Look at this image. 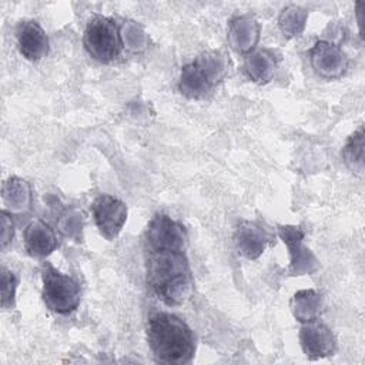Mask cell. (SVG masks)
<instances>
[{
	"label": "cell",
	"instance_id": "7",
	"mask_svg": "<svg viewBox=\"0 0 365 365\" xmlns=\"http://www.w3.org/2000/svg\"><path fill=\"white\" fill-rule=\"evenodd\" d=\"M91 212L100 234L106 240L113 241L121 232L128 211L125 202L121 200L108 194H101L93 201Z\"/></svg>",
	"mask_w": 365,
	"mask_h": 365
},
{
	"label": "cell",
	"instance_id": "17",
	"mask_svg": "<svg viewBox=\"0 0 365 365\" xmlns=\"http://www.w3.org/2000/svg\"><path fill=\"white\" fill-rule=\"evenodd\" d=\"M364 127L361 125L352 135H349L342 148L344 163L352 173L358 175L364 174Z\"/></svg>",
	"mask_w": 365,
	"mask_h": 365
},
{
	"label": "cell",
	"instance_id": "12",
	"mask_svg": "<svg viewBox=\"0 0 365 365\" xmlns=\"http://www.w3.org/2000/svg\"><path fill=\"white\" fill-rule=\"evenodd\" d=\"M268 231L255 221L242 220L234 232V244L241 255L248 259H257L269 242Z\"/></svg>",
	"mask_w": 365,
	"mask_h": 365
},
{
	"label": "cell",
	"instance_id": "16",
	"mask_svg": "<svg viewBox=\"0 0 365 365\" xmlns=\"http://www.w3.org/2000/svg\"><path fill=\"white\" fill-rule=\"evenodd\" d=\"M322 308V298L314 289H301L292 295L291 311L294 317L305 324L314 319H318Z\"/></svg>",
	"mask_w": 365,
	"mask_h": 365
},
{
	"label": "cell",
	"instance_id": "2",
	"mask_svg": "<svg viewBox=\"0 0 365 365\" xmlns=\"http://www.w3.org/2000/svg\"><path fill=\"white\" fill-rule=\"evenodd\" d=\"M147 341L155 361L163 364H188L195 352L191 328L170 312H155L148 318Z\"/></svg>",
	"mask_w": 365,
	"mask_h": 365
},
{
	"label": "cell",
	"instance_id": "5",
	"mask_svg": "<svg viewBox=\"0 0 365 365\" xmlns=\"http://www.w3.org/2000/svg\"><path fill=\"white\" fill-rule=\"evenodd\" d=\"M83 44L90 57L100 63L115 60L123 50L121 31L117 21L106 16H94L86 26Z\"/></svg>",
	"mask_w": 365,
	"mask_h": 365
},
{
	"label": "cell",
	"instance_id": "8",
	"mask_svg": "<svg viewBox=\"0 0 365 365\" xmlns=\"http://www.w3.org/2000/svg\"><path fill=\"white\" fill-rule=\"evenodd\" d=\"M314 73L322 78H339L348 67L346 54L342 48L328 40H318L308 51Z\"/></svg>",
	"mask_w": 365,
	"mask_h": 365
},
{
	"label": "cell",
	"instance_id": "4",
	"mask_svg": "<svg viewBox=\"0 0 365 365\" xmlns=\"http://www.w3.org/2000/svg\"><path fill=\"white\" fill-rule=\"evenodd\" d=\"M41 297L50 311L67 315L78 308L81 301V287L73 277L60 272L50 262H44L41 268Z\"/></svg>",
	"mask_w": 365,
	"mask_h": 365
},
{
	"label": "cell",
	"instance_id": "15",
	"mask_svg": "<svg viewBox=\"0 0 365 365\" xmlns=\"http://www.w3.org/2000/svg\"><path fill=\"white\" fill-rule=\"evenodd\" d=\"M258 23L251 16H237L230 21V41L237 51H250L258 40Z\"/></svg>",
	"mask_w": 365,
	"mask_h": 365
},
{
	"label": "cell",
	"instance_id": "10",
	"mask_svg": "<svg viewBox=\"0 0 365 365\" xmlns=\"http://www.w3.org/2000/svg\"><path fill=\"white\" fill-rule=\"evenodd\" d=\"M299 344L309 359L329 356L336 349V338L331 328L318 319L305 322L299 329Z\"/></svg>",
	"mask_w": 365,
	"mask_h": 365
},
{
	"label": "cell",
	"instance_id": "20",
	"mask_svg": "<svg viewBox=\"0 0 365 365\" xmlns=\"http://www.w3.org/2000/svg\"><path fill=\"white\" fill-rule=\"evenodd\" d=\"M1 227H3V232H1V248H6V245L11 241L13 234H14V224L11 217L6 212L1 211Z\"/></svg>",
	"mask_w": 365,
	"mask_h": 365
},
{
	"label": "cell",
	"instance_id": "1",
	"mask_svg": "<svg viewBox=\"0 0 365 365\" xmlns=\"http://www.w3.org/2000/svg\"><path fill=\"white\" fill-rule=\"evenodd\" d=\"M147 284L170 307L181 305L194 294V278L184 251H148Z\"/></svg>",
	"mask_w": 365,
	"mask_h": 365
},
{
	"label": "cell",
	"instance_id": "3",
	"mask_svg": "<svg viewBox=\"0 0 365 365\" xmlns=\"http://www.w3.org/2000/svg\"><path fill=\"white\" fill-rule=\"evenodd\" d=\"M227 71L228 58L222 51H204L181 68L178 90L191 100L205 98L222 81Z\"/></svg>",
	"mask_w": 365,
	"mask_h": 365
},
{
	"label": "cell",
	"instance_id": "14",
	"mask_svg": "<svg viewBox=\"0 0 365 365\" xmlns=\"http://www.w3.org/2000/svg\"><path fill=\"white\" fill-rule=\"evenodd\" d=\"M275 67H277V57L274 51L268 48L250 51L244 57V63H242L244 74L251 81L258 84L268 83L274 76Z\"/></svg>",
	"mask_w": 365,
	"mask_h": 365
},
{
	"label": "cell",
	"instance_id": "9",
	"mask_svg": "<svg viewBox=\"0 0 365 365\" xmlns=\"http://www.w3.org/2000/svg\"><path fill=\"white\" fill-rule=\"evenodd\" d=\"M278 235L287 244L289 251V272L292 275H304L312 274L318 268V259L304 245V235L305 232L295 225H281L278 227Z\"/></svg>",
	"mask_w": 365,
	"mask_h": 365
},
{
	"label": "cell",
	"instance_id": "6",
	"mask_svg": "<svg viewBox=\"0 0 365 365\" xmlns=\"http://www.w3.org/2000/svg\"><path fill=\"white\" fill-rule=\"evenodd\" d=\"M188 242L182 224L165 214H157L148 222L145 244L148 251H185Z\"/></svg>",
	"mask_w": 365,
	"mask_h": 365
},
{
	"label": "cell",
	"instance_id": "13",
	"mask_svg": "<svg viewBox=\"0 0 365 365\" xmlns=\"http://www.w3.org/2000/svg\"><path fill=\"white\" fill-rule=\"evenodd\" d=\"M24 248L34 258H44L57 248V237L54 230L43 220H33L23 232Z\"/></svg>",
	"mask_w": 365,
	"mask_h": 365
},
{
	"label": "cell",
	"instance_id": "19",
	"mask_svg": "<svg viewBox=\"0 0 365 365\" xmlns=\"http://www.w3.org/2000/svg\"><path fill=\"white\" fill-rule=\"evenodd\" d=\"M17 285L19 278L16 274L6 267H1V307L4 309H9L14 305Z\"/></svg>",
	"mask_w": 365,
	"mask_h": 365
},
{
	"label": "cell",
	"instance_id": "11",
	"mask_svg": "<svg viewBox=\"0 0 365 365\" xmlns=\"http://www.w3.org/2000/svg\"><path fill=\"white\" fill-rule=\"evenodd\" d=\"M16 40L20 54L30 61H38L48 53V37L34 20H24L17 24Z\"/></svg>",
	"mask_w": 365,
	"mask_h": 365
},
{
	"label": "cell",
	"instance_id": "18",
	"mask_svg": "<svg viewBox=\"0 0 365 365\" xmlns=\"http://www.w3.org/2000/svg\"><path fill=\"white\" fill-rule=\"evenodd\" d=\"M308 17V11L299 6L291 4L285 7L278 19L279 29L287 37L299 36L305 27V21Z\"/></svg>",
	"mask_w": 365,
	"mask_h": 365
}]
</instances>
